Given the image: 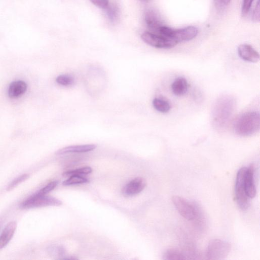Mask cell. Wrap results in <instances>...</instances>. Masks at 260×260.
Returning <instances> with one entry per match:
<instances>
[{
    "mask_svg": "<svg viewBox=\"0 0 260 260\" xmlns=\"http://www.w3.org/2000/svg\"><path fill=\"white\" fill-rule=\"evenodd\" d=\"M93 171V169L90 167H83L74 170L68 171L63 173V176H71L73 175H88Z\"/></svg>",
    "mask_w": 260,
    "mask_h": 260,
    "instance_id": "obj_22",
    "label": "cell"
},
{
    "mask_svg": "<svg viewBox=\"0 0 260 260\" xmlns=\"http://www.w3.org/2000/svg\"><path fill=\"white\" fill-rule=\"evenodd\" d=\"M89 182V180L81 175L71 176L68 179L65 180L64 185H71L78 184L86 183Z\"/></svg>",
    "mask_w": 260,
    "mask_h": 260,
    "instance_id": "obj_20",
    "label": "cell"
},
{
    "mask_svg": "<svg viewBox=\"0 0 260 260\" xmlns=\"http://www.w3.org/2000/svg\"><path fill=\"white\" fill-rule=\"evenodd\" d=\"M146 182L143 178L137 177L128 183L122 190L124 196H132L141 193L145 188Z\"/></svg>",
    "mask_w": 260,
    "mask_h": 260,
    "instance_id": "obj_10",
    "label": "cell"
},
{
    "mask_svg": "<svg viewBox=\"0 0 260 260\" xmlns=\"http://www.w3.org/2000/svg\"><path fill=\"white\" fill-rule=\"evenodd\" d=\"M231 0H224V4L226 6H227L230 4Z\"/></svg>",
    "mask_w": 260,
    "mask_h": 260,
    "instance_id": "obj_30",
    "label": "cell"
},
{
    "mask_svg": "<svg viewBox=\"0 0 260 260\" xmlns=\"http://www.w3.org/2000/svg\"><path fill=\"white\" fill-rule=\"evenodd\" d=\"M259 0H257L255 8L253 11L252 16V20L254 23H258L260 20V14H259Z\"/></svg>",
    "mask_w": 260,
    "mask_h": 260,
    "instance_id": "obj_27",
    "label": "cell"
},
{
    "mask_svg": "<svg viewBox=\"0 0 260 260\" xmlns=\"http://www.w3.org/2000/svg\"><path fill=\"white\" fill-rule=\"evenodd\" d=\"M58 182L54 181L49 183L48 185L39 191L36 194L38 195H46L53 190H54L58 185Z\"/></svg>",
    "mask_w": 260,
    "mask_h": 260,
    "instance_id": "obj_25",
    "label": "cell"
},
{
    "mask_svg": "<svg viewBox=\"0 0 260 260\" xmlns=\"http://www.w3.org/2000/svg\"><path fill=\"white\" fill-rule=\"evenodd\" d=\"M163 259L168 260L185 259L186 257L182 252L179 250L170 248L167 249L163 255Z\"/></svg>",
    "mask_w": 260,
    "mask_h": 260,
    "instance_id": "obj_19",
    "label": "cell"
},
{
    "mask_svg": "<svg viewBox=\"0 0 260 260\" xmlns=\"http://www.w3.org/2000/svg\"><path fill=\"white\" fill-rule=\"evenodd\" d=\"M48 252L53 257H59L65 255V249L61 246L52 245L48 247Z\"/></svg>",
    "mask_w": 260,
    "mask_h": 260,
    "instance_id": "obj_23",
    "label": "cell"
},
{
    "mask_svg": "<svg viewBox=\"0 0 260 260\" xmlns=\"http://www.w3.org/2000/svg\"><path fill=\"white\" fill-rule=\"evenodd\" d=\"M62 204L60 200L46 195H34L24 201L21 205L22 209H30L47 206H59Z\"/></svg>",
    "mask_w": 260,
    "mask_h": 260,
    "instance_id": "obj_6",
    "label": "cell"
},
{
    "mask_svg": "<svg viewBox=\"0 0 260 260\" xmlns=\"http://www.w3.org/2000/svg\"><path fill=\"white\" fill-rule=\"evenodd\" d=\"M30 177L29 174H24L19 177L15 179L8 186L7 190L10 191L15 188L19 184L27 180Z\"/></svg>",
    "mask_w": 260,
    "mask_h": 260,
    "instance_id": "obj_24",
    "label": "cell"
},
{
    "mask_svg": "<svg viewBox=\"0 0 260 260\" xmlns=\"http://www.w3.org/2000/svg\"><path fill=\"white\" fill-rule=\"evenodd\" d=\"M90 2L99 9L105 10L109 5V0H90Z\"/></svg>",
    "mask_w": 260,
    "mask_h": 260,
    "instance_id": "obj_28",
    "label": "cell"
},
{
    "mask_svg": "<svg viewBox=\"0 0 260 260\" xmlns=\"http://www.w3.org/2000/svg\"><path fill=\"white\" fill-rule=\"evenodd\" d=\"M144 20L148 28L155 34H158L161 27L164 26L159 13L155 10H147L144 14Z\"/></svg>",
    "mask_w": 260,
    "mask_h": 260,
    "instance_id": "obj_9",
    "label": "cell"
},
{
    "mask_svg": "<svg viewBox=\"0 0 260 260\" xmlns=\"http://www.w3.org/2000/svg\"><path fill=\"white\" fill-rule=\"evenodd\" d=\"M246 167H242L238 171L235 188V198L238 207L242 211H246L249 206V198L247 196L244 187V179Z\"/></svg>",
    "mask_w": 260,
    "mask_h": 260,
    "instance_id": "obj_5",
    "label": "cell"
},
{
    "mask_svg": "<svg viewBox=\"0 0 260 260\" xmlns=\"http://www.w3.org/2000/svg\"><path fill=\"white\" fill-rule=\"evenodd\" d=\"M198 34V29L194 26L174 29L165 25L161 27L158 33V34L172 40L177 44L192 41Z\"/></svg>",
    "mask_w": 260,
    "mask_h": 260,
    "instance_id": "obj_3",
    "label": "cell"
},
{
    "mask_svg": "<svg viewBox=\"0 0 260 260\" xmlns=\"http://www.w3.org/2000/svg\"><path fill=\"white\" fill-rule=\"evenodd\" d=\"M231 249V245L228 242L219 239H212L207 246L206 256L208 259H224L229 255Z\"/></svg>",
    "mask_w": 260,
    "mask_h": 260,
    "instance_id": "obj_4",
    "label": "cell"
},
{
    "mask_svg": "<svg viewBox=\"0 0 260 260\" xmlns=\"http://www.w3.org/2000/svg\"><path fill=\"white\" fill-rule=\"evenodd\" d=\"M57 83L62 86L69 87L75 84L74 78L69 75H60L56 79Z\"/></svg>",
    "mask_w": 260,
    "mask_h": 260,
    "instance_id": "obj_21",
    "label": "cell"
},
{
    "mask_svg": "<svg viewBox=\"0 0 260 260\" xmlns=\"http://www.w3.org/2000/svg\"><path fill=\"white\" fill-rule=\"evenodd\" d=\"M254 174V166L253 164H251L248 168H247L244 179L245 192L249 198H254L256 194Z\"/></svg>",
    "mask_w": 260,
    "mask_h": 260,
    "instance_id": "obj_12",
    "label": "cell"
},
{
    "mask_svg": "<svg viewBox=\"0 0 260 260\" xmlns=\"http://www.w3.org/2000/svg\"><path fill=\"white\" fill-rule=\"evenodd\" d=\"M17 227L15 221L9 223L0 235V249L5 247L13 238Z\"/></svg>",
    "mask_w": 260,
    "mask_h": 260,
    "instance_id": "obj_13",
    "label": "cell"
},
{
    "mask_svg": "<svg viewBox=\"0 0 260 260\" xmlns=\"http://www.w3.org/2000/svg\"><path fill=\"white\" fill-rule=\"evenodd\" d=\"M259 125V114L256 112H247L236 120L234 130L239 136H250L258 132Z\"/></svg>",
    "mask_w": 260,
    "mask_h": 260,
    "instance_id": "obj_2",
    "label": "cell"
},
{
    "mask_svg": "<svg viewBox=\"0 0 260 260\" xmlns=\"http://www.w3.org/2000/svg\"><path fill=\"white\" fill-rule=\"evenodd\" d=\"M27 86L25 82L19 81L12 83L9 89V96L12 98L19 97L24 94L27 90Z\"/></svg>",
    "mask_w": 260,
    "mask_h": 260,
    "instance_id": "obj_16",
    "label": "cell"
},
{
    "mask_svg": "<svg viewBox=\"0 0 260 260\" xmlns=\"http://www.w3.org/2000/svg\"><path fill=\"white\" fill-rule=\"evenodd\" d=\"M254 0H243L241 15L243 17H246L249 12Z\"/></svg>",
    "mask_w": 260,
    "mask_h": 260,
    "instance_id": "obj_26",
    "label": "cell"
},
{
    "mask_svg": "<svg viewBox=\"0 0 260 260\" xmlns=\"http://www.w3.org/2000/svg\"><path fill=\"white\" fill-rule=\"evenodd\" d=\"M141 39L146 44L157 49H169L177 45L172 40L149 32L143 33L141 35Z\"/></svg>",
    "mask_w": 260,
    "mask_h": 260,
    "instance_id": "obj_7",
    "label": "cell"
},
{
    "mask_svg": "<svg viewBox=\"0 0 260 260\" xmlns=\"http://www.w3.org/2000/svg\"><path fill=\"white\" fill-rule=\"evenodd\" d=\"M153 105L157 111L162 114L168 113L171 109L170 103L167 101L161 98L154 99Z\"/></svg>",
    "mask_w": 260,
    "mask_h": 260,
    "instance_id": "obj_18",
    "label": "cell"
},
{
    "mask_svg": "<svg viewBox=\"0 0 260 260\" xmlns=\"http://www.w3.org/2000/svg\"><path fill=\"white\" fill-rule=\"evenodd\" d=\"M105 10L106 15L109 21L112 23H116L120 16V10L118 6L115 4H109Z\"/></svg>",
    "mask_w": 260,
    "mask_h": 260,
    "instance_id": "obj_17",
    "label": "cell"
},
{
    "mask_svg": "<svg viewBox=\"0 0 260 260\" xmlns=\"http://www.w3.org/2000/svg\"><path fill=\"white\" fill-rule=\"evenodd\" d=\"M189 84L187 80L179 77L174 80L171 85V90L175 96H182L188 92Z\"/></svg>",
    "mask_w": 260,
    "mask_h": 260,
    "instance_id": "obj_15",
    "label": "cell"
},
{
    "mask_svg": "<svg viewBox=\"0 0 260 260\" xmlns=\"http://www.w3.org/2000/svg\"><path fill=\"white\" fill-rule=\"evenodd\" d=\"M215 7L219 11H222L226 7L224 3V0H214Z\"/></svg>",
    "mask_w": 260,
    "mask_h": 260,
    "instance_id": "obj_29",
    "label": "cell"
},
{
    "mask_svg": "<svg viewBox=\"0 0 260 260\" xmlns=\"http://www.w3.org/2000/svg\"><path fill=\"white\" fill-rule=\"evenodd\" d=\"M235 107L234 99L230 96L219 98L214 104L212 113V121L216 128L222 129L232 116Z\"/></svg>",
    "mask_w": 260,
    "mask_h": 260,
    "instance_id": "obj_1",
    "label": "cell"
},
{
    "mask_svg": "<svg viewBox=\"0 0 260 260\" xmlns=\"http://www.w3.org/2000/svg\"><path fill=\"white\" fill-rule=\"evenodd\" d=\"M172 200L179 213L185 219L192 220L196 217L197 212L195 209L184 199L174 196Z\"/></svg>",
    "mask_w": 260,
    "mask_h": 260,
    "instance_id": "obj_8",
    "label": "cell"
},
{
    "mask_svg": "<svg viewBox=\"0 0 260 260\" xmlns=\"http://www.w3.org/2000/svg\"><path fill=\"white\" fill-rule=\"evenodd\" d=\"M238 54L243 60L250 62L256 63L259 60V55L251 46L243 44L238 47Z\"/></svg>",
    "mask_w": 260,
    "mask_h": 260,
    "instance_id": "obj_11",
    "label": "cell"
},
{
    "mask_svg": "<svg viewBox=\"0 0 260 260\" xmlns=\"http://www.w3.org/2000/svg\"><path fill=\"white\" fill-rule=\"evenodd\" d=\"M97 147L95 144H86L72 145L65 147L56 152L58 155H62L69 153H83L93 151Z\"/></svg>",
    "mask_w": 260,
    "mask_h": 260,
    "instance_id": "obj_14",
    "label": "cell"
},
{
    "mask_svg": "<svg viewBox=\"0 0 260 260\" xmlns=\"http://www.w3.org/2000/svg\"><path fill=\"white\" fill-rule=\"evenodd\" d=\"M140 1L142 3H148L150 1H151V0H140Z\"/></svg>",
    "mask_w": 260,
    "mask_h": 260,
    "instance_id": "obj_31",
    "label": "cell"
}]
</instances>
